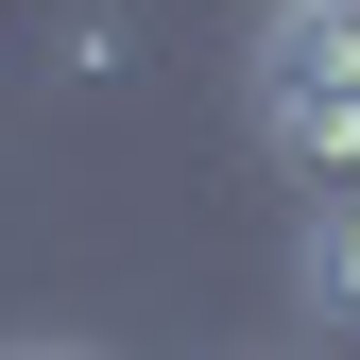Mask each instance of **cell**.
<instances>
[{
    "label": "cell",
    "mask_w": 360,
    "mask_h": 360,
    "mask_svg": "<svg viewBox=\"0 0 360 360\" xmlns=\"http://www.w3.org/2000/svg\"><path fill=\"white\" fill-rule=\"evenodd\" d=\"M292 309H309V326H360V189H326L292 223Z\"/></svg>",
    "instance_id": "2"
},
{
    "label": "cell",
    "mask_w": 360,
    "mask_h": 360,
    "mask_svg": "<svg viewBox=\"0 0 360 360\" xmlns=\"http://www.w3.org/2000/svg\"><path fill=\"white\" fill-rule=\"evenodd\" d=\"M0 360H52V343H0Z\"/></svg>",
    "instance_id": "3"
},
{
    "label": "cell",
    "mask_w": 360,
    "mask_h": 360,
    "mask_svg": "<svg viewBox=\"0 0 360 360\" xmlns=\"http://www.w3.org/2000/svg\"><path fill=\"white\" fill-rule=\"evenodd\" d=\"M240 120H257L275 172H309V206L360 189V0H275V18H257Z\"/></svg>",
    "instance_id": "1"
}]
</instances>
